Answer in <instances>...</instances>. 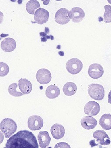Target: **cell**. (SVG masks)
I'll return each mask as SVG.
<instances>
[{
	"mask_svg": "<svg viewBox=\"0 0 111 148\" xmlns=\"http://www.w3.org/2000/svg\"><path fill=\"white\" fill-rule=\"evenodd\" d=\"M18 85L17 84L15 83L11 84L9 86L8 89V92L11 95L15 97H20L23 95V93H22L17 90Z\"/></svg>",
	"mask_w": 111,
	"mask_h": 148,
	"instance_id": "cell-22",
	"label": "cell"
},
{
	"mask_svg": "<svg viewBox=\"0 0 111 148\" xmlns=\"http://www.w3.org/2000/svg\"><path fill=\"white\" fill-rule=\"evenodd\" d=\"M88 73L91 77L94 79H97L102 77L104 73V70L100 64L94 63L89 67Z\"/></svg>",
	"mask_w": 111,
	"mask_h": 148,
	"instance_id": "cell-9",
	"label": "cell"
},
{
	"mask_svg": "<svg viewBox=\"0 0 111 148\" xmlns=\"http://www.w3.org/2000/svg\"><path fill=\"white\" fill-rule=\"evenodd\" d=\"M19 90L24 95L29 94L32 92V86L30 81L26 78H21L18 81Z\"/></svg>",
	"mask_w": 111,
	"mask_h": 148,
	"instance_id": "cell-17",
	"label": "cell"
},
{
	"mask_svg": "<svg viewBox=\"0 0 111 148\" xmlns=\"http://www.w3.org/2000/svg\"><path fill=\"white\" fill-rule=\"evenodd\" d=\"M88 93L91 98L95 100H102L105 96V90L102 85L91 84L88 88Z\"/></svg>",
	"mask_w": 111,
	"mask_h": 148,
	"instance_id": "cell-3",
	"label": "cell"
},
{
	"mask_svg": "<svg viewBox=\"0 0 111 148\" xmlns=\"http://www.w3.org/2000/svg\"><path fill=\"white\" fill-rule=\"evenodd\" d=\"M50 132L53 138L57 140L61 139L64 137L65 133V131L63 126L59 123L54 124L50 129Z\"/></svg>",
	"mask_w": 111,
	"mask_h": 148,
	"instance_id": "cell-14",
	"label": "cell"
},
{
	"mask_svg": "<svg viewBox=\"0 0 111 148\" xmlns=\"http://www.w3.org/2000/svg\"><path fill=\"white\" fill-rule=\"evenodd\" d=\"M40 8V4L39 1L36 0L29 1L26 5V9L27 12L31 15H34L36 9Z\"/></svg>",
	"mask_w": 111,
	"mask_h": 148,
	"instance_id": "cell-21",
	"label": "cell"
},
{
	"mask_svg": "<svg viewBox=\"0 0 111 148\" xmlns=\"http://www.w3.org/2000/svg\"><path fill=\"white\" fill-rule=\"evenodd\" d=\"M99 123L104 130H111V115L110 114L103 115L99 120Z\"/></svg>",
	"mask_w": 111,
	"mask_h": 148,
	"instance_id": "cell-20",
	"label": "cell"
},
{
	"mask_svg": "<svg viewBox=\"0 0 111 148\" xmlns=\"http://www.w3.org/2000/svg\"><path fill=\"white\" fill-rule=\"evenodd\" d=\"M93 137L96 139V141L101 145H109L111 143L110 138L106 133L102 130H97L94 132Z\"/></svg>",
	"mask_w": 111,
	"mask_h": 148,
	"instance_id": "cell-12",
	"label": "cell"
},
{
	"mask_svg": "<svg viewBox=\"0 0 111 148\" xmlns=\"http://www.w3.org/2000/svg\"><path fill=\"white\" fill-rule=\"evenodd\" d=\"M55 148H70V147L66 143H60L55 146Z\"/></svg>",
	"mask_w": 111,
	"mask_h": 148,
	"instance_id": "cell-25",
	"label": "cell"
},
{
	"mask_svg": "<svg viewBox=\"0 0 111 148\" xmlns=\"http://www.w3.org/2000/svg\"><path fill=\"white\" fill-rule=\"evenodd\" d=\"M38 140L41 148H47L49 145L51 141V138L48 132L47 131L39 132L38 135Z\"/></svg>",
	"mask_w": 111,
	"mask_h": 148,
	"instance_id": "cell-16",
	"label": "cell"
},
{
	"mask_svg": "<svg viewBox=\"0 0 111 148\" xmlns=\"http://www.w3.org/2000/svg\"><path fill=\"white\" fill-rule=\"evenodd\" d=\"M1 131L7 138H10L17 129V125L15 121L11 118L3 119L0 124Z\"/></svg>",
	"mask_w": 111,
	"mask_h": 148,
	"instance_id": "cell-2",
	"label": "cell"
},
{
	"mask_svg": "<svg viewBox=\"0 0 111 148\" xmlns=\"http://www.w3.org/2000/svg\"><path fill=\"white\" fill-rule=\"evenodd\" d=\"M9 71V67L6 63L0 62V76L5 77L8 74Z\"/></svg>",
	"mask_w": 111,
	"mask_h": 148,
	"instance_id": "cell-24",
	"label": "cell"
},
{
	"mask_svg": "<svg viewBox=\"0 0 111 148\" xmlns=\"http://www.w3.org/2000/svg\"><path fill=\"white\" fill-rule=\"evenodd\" d=\"M105 13L104 14V21L106 23H111V6L107 5L105 6Z\"/></svg>",
	"mask_w": 111,
	"mask_h": 148,
	"instance_id": "cell-23",
	"label": "cell"
},
{
	"mask_svg": "<svg viewBox=\"0 0 111 148\" xmlns=\"http://www.w3.org/2000/svg\"><path fill=\"white\" fill-rule=\"evenodd\" d=\"M60 90L58 86L51 85L47 88L46 95L49 99H54L60 94Z\"/></svg>",
	"mask_w": 111,
	"mask_h": 148,
	"instance_id": "cell-19",
	"label": "cell"
},
{
	"mask_svg": "<svg viewBox=\"0 0 111 148\" xmlns=\"http://www.w3.org/2000/svg\"><path fill=\"white\" fill-rule=\"evenodd\" d=\"M81 123L83 128L89 130L94 129L96 126L97 122L92 116H87L83 117L81 121Z\"/></svg>",
	"mask_w": 111,
	"mask_h": 148,
	"instance_id": "cell-15",
	"label": "cell"
},
{
	"mask_svg": "<svg viewBox=\"0 0 111 148\" xmlns=\"http://www.w3.org/2000/svg\"><path fill=\"white\" fill-rule=\"evenodd\" d=\"M68 16L74 23L81 22L85 16L84 10L80 7H74L71 9L68 13Z\"/></svg>",
	"mask_w": 111,
	"mask_h": 148,
	"instance_id": "cell-11",
	"label": "cell"
},
{
	"mask_svg": "<svg viewBox=\"0 0 111 148\" xmlns=\"http://www.w3.org/2000/svg\"><path fill=\"white\" fill-rule=\"evenodd\" d=\"M83 67V63L81 61L76 58H73L68 61L66 67L69 73L75 75L79 73Z\"/></svg>",
	"mask_w": 111,
	"mask_h": 148,
	"instance_id": "cell-4",
	"label": "cell"
},
{
	"mask_svg": "<svg viewBox=\"0 0 111 148\" xmlns=\"http://www.w3.org/2000/svg\"><path fill=\"white\" fill-rule=\"evenodd\" d=\"M69 11L65 8L59 9L55 16V20L57 23L61 25H64L68 23L70 18L68 16Z\"/></svg>",
	"mask_w": 111,
	"mask_h": 148,
	"instance_id": "cell-5",
	"label": "cell"
},
{
	"mask_svg": "<svg viewBox=\"0 0 111 148\" xmlns=\"http://www.w3.org/2000/svg\"><path fill=\"white\" fill-rule=\"evenodd\" d=\"M16 43L15 40L12 38L5 39L1 44V48L5 52H12L16 49Z\"/></svg>",
	"mask_w": 111,
	"mask_h": 148,
	"instance_id": "cell-13",
	"label": "cell"
},
{
	"mask_svg": "<svg viewBox=\"0 0 111 148\" xmlns=\"http://www.w3.org/2000/svg\"><path fill=\"white\" fill-rule=\"evenodd\" d=\"M6 147L8 148H36L39 145L37 138L32 132L20 131L7 140Z\"/></svg>",
	"mask_w": 111,
	"mask_h": 148,
	"instance_id": "cell-1",
	"label": "cell"
},
{
	"mask_svg": "<svg viewBox=\"0 0 111 148\" xmlns=\"http://www.w3.org/2000/svg\"><path fill=\"white\" fill-rule=\"evenodd\" d=\"M49 16V13L47 10L44 8H39L34 14V20L36 23L42 25L48 21Z\"/></svg>",
	"mask_w": 111,
	"mask_h": 148,
	"instance_id": "cell-7",
	"label": "cell"
},
{
	"mask_svg": "<svg viewBox=\"0 0 111 148\" xmlns=\"http://www.w3.org/2000/svg\"><path fill=\"white\" fill-rule=\"evenodd\" d=\"M43 125V121L40 116L37 115L32 116L28 118V126L32 131L40 130Z\"/></svg>",
	"mask_w": 111,
	"mask_h": 148,
	"instance_id": "cell-8",
	"label": "cell"
},
{
	"mask_svg": "<svg viewBox=\"0 0 111 148\" xmlns=\"http://www.w3.org/2000/svg\"><path fill=\"white\" fill-rule=\"evenodd\" d=\"M108 103L111 104V90H110L108 94Z\"/></svg>",
	"mask_w": 111,
	"mask_h": 148,
	"instance_id": "cell-26",
	"label": "cell"
},
{
	"mask_svg": "<svg viewBox=\"0 0 111 148\" xmlns=\"http://www.w3.org/2000/svg\"><path fill=\"white\" fill-rule=\"evenodd\" d=\"M36 79L37 82L41 84H47L52 79L51 73L47 69L45 68L40 69L36 74Z\"/></svg>",
	"mask_w": 111,
	"mask_h": 148,
	"instance_id": "cell-6",
	"label": "cell"
},
{
	"mask_svg": "<svg viewBox=\"0 0 111 148\" xmlns=\"http://www.w3.org/2000/svg\"><path fill=\"white\" fill-rule=\"evenodd\" d=\"M99 104L94 101H90L86 104L84 107V112L86 114L90 116H96L100 111Z\"/></svg>",
	"mask_w": 111,
	"mask_h": 148,
	"instance_id": "cell-10",
	"label": "cell"
},
{
	"mask_svg": "<svg viewBox=\"0 0 111 148\" xmlns=\"http://www.w3.org/2000/svg\"><path fill=\"white\" fill-rule=\"evenodd\" d=\"M77 88L75 84L72 82L66 83L63 87L64 94L66 96H72L76 93Z\"/></svg>",
	"mask_w": 111,
	"mask_h": 148,
	"instance_id": "cell-18",
	"label": "cell"
}]
</instances>
